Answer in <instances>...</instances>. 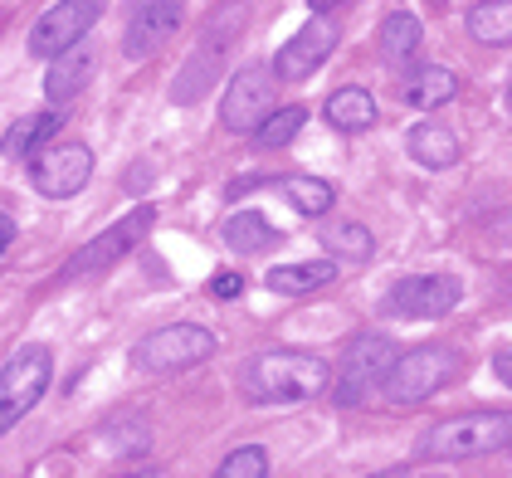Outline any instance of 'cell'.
I'll use <instances>...</instances> for the list:
<instances>
[{
    "label": "cell",
    "mask_w": 512,
    "mask_h": 478,
    "mask_svg": "<svg viewBox=\"0 0 512 478\" xmlns=\"http://www.w3.org/2000/svg\"><path fill=\"white\" fill-rule=\"evenodd\" d=\"M342 5H352V0H313V15H332V10H342Z\"/></svg>",
    "instance_id": "1f68e13d"
},
{
    "label": "cell",
    "mask_w": 512,
    "mask_h": 478,
    "mask_svg": "<svg viewBox=\"0 0 512 478\" xmlns=\"http://www.w3.org/2000/svg\"><path fill=\"white\" fill-rule=\"evenodd\" d=\"M215 347H220L215 332H205L196 322H171V327L147 332L132 347V371H142V376H171V371H186V366L210 361Z\"/></svg>",
    "instance_id": "8992f818"
},
{
    "label": "cell",
    "mask_w": 512,
    "mask_h": 478,
    "mask_svg": "<svg viewBox=\"0 0 512 478\" xmlns=\"http://www.w3.org/2000/svg\"><path fill=\"white\" fill-rule=\"evenodd\" d=\"M264 474H269V454L259 444H244L220 464V478H264Z\"/></svg>",
    "instance_id": "83f0119b"
},
{
    "label": "cell",
    "mask_w": 512,
    "mask_h": 478,
    "mask_svg": "<svg viewBox=\"0 0 512 478\" xmlns=\"http://www.w3.org/2000/svg\"><path fill=\"white\" fill-rule=\"evenodd\" d=\"M405 147H410V157L420 166H430V171H444V166L459 161V142H454V132L444 122H415L405 132Z\"/></svg>",
    "instance_id": "ac0fdd59"
},
{
    "label": "cell",
    "mask_w": 512,
    "mask_h": 478,
    "mask_svg": "<svg viewBox=\"0 0 512 478\" xmlns=\"http://www.w3.org/2000/svg\"><path fill=\"white\" fill-rule=\"evenodd\" d=\"M225 244H230L235 254H259V249H274L278 244V230L259 210H239V215L225 220Z\"/></svg>",
    "instance_id": "cb8c5ba5"
},
{
    "label": "cell",
    "mask_w": 512,
    "mask_h": 478,
    "mask_svg": "<svg viewBox=\"0 0 512 478\" xmlns=\"http://www.w3.org/2000/svg\"><path fill=\"white\" fill-rule=\"evenodd\" d=\"M508 444H512L508 410H473V415H454V420H439L434 430H425L420 459L464 464V459H483V454H503Z\"/></svg>",
    "instance_id": "7a4b0ae2"
},
{
    "label": "cell",
    "mask_w": 512,
    "mask_h": 478,
    "mask_svg": "<svg viewBox=\"0 0 512 478\" xmlns=\"http://www.w3.org/2000/svg\"><path fill=\"white\" fill-rule=\"evenodd\" d=\"M10 239H15V220H10V215H0V254L10 249Z\"/></svg>",
    "instance_id": "4dcf8cb0"
},
{
    "label": "cell",
    "mask_w": 512,
    "mask_h": 478,
    "mask_svg": "<svg viewBox=\"0 0 512 478\" xmlns=\"http://www.w3.org/2000/svg\"><path fill=\"white\" fill-rule=\"evenodd\" d=\"M303 122H308V113L293 103V108H274L269 118L254 127V137H259V147H288L298 132H303Z\"/></svg>",
    "instance_id": "4316f807"
},
{
    "label": "cell",
    "mask_w": 512,
    "mask_h": 478,
    "mask_svg": "<svg viewBox=\"0 0 512 478\" xmlns=\"http://www.w3.org/2000/svg\"><path fill=\"white\" fill-rule=\"evenodd\" d=\"M322 244H327L332 259H347V264H366L376 254V239H371V230L361 220H332V225H322Z\"/></svg>",
    "instance_id": "603a6c76"
},
{
    "label": "cell",
    "mask_w": 512,
    "mask_h": 478,
    "mask_svg": "<svg viewBox=\"0 0 512 478\" xmlns=\"http://www.w3.org/2000/svg\"><path fill=\"white\" fill-rule=\"evenodd\" d=\"M420 40H425V30H420V20H415V15L395 10V15L381 20V54H386L391 64H405V59L420 49Z\"/></svg>",
    "instance_id": "484cf974"
},
{
    "label": "cell",
    "mask_w": 512,
    "mask_h": 478,
    "mask_svg": "<svg viewBox=\"0 0 512 478\" xmlns=\"http://www.w3.org/2000/svg\"><path fill=\"white\" fill-rule=\"evenodd\" d=\"M244 20H249V5L244 0H225L220 10H215V20H210V30L200 35L196 54L176 69V79H171V103H196V98H205L215 83H220V74H225V59H230V49H235L239 30H244Z\"/></svg>",
    "instance_id": "3957f363"
},
{
    "label": "cell",
    "mask_w": 512,
    "mask_h": 478,
    "mask_svg": "<svg viewBox=\"0 0 512 478\" xmlns=\"http://www.w3.org/2000/svg\"><path fill=\"white\" fill-rule=\"evenodd\" d=\"M152 225H157V210L152 205H137L132 215H122V220H113L103 235H93L88 244H83L79 254L64 264V274L59 279H83V274H103V269H113L118 259H127L142 239L152 235Z\"/></svg>",
    "instance_id": "52a82bcc"
},
{
    "label": "cell",
    "mask_w": 512,
    "mask_h": 478,
    "mask_svg": "<svg viewBox=\"0 0 512 478\" xmlns=\"http://www.w3.org/2000/svg\"><path fill=\"white\" fill-rule=\"evenodd\" d=\"M493 376H498L503 386H512V352H498V357H493Z\"/></svg>",
    "instance_id": "f546056e"
},
{
    "label": "cell",
    "mask_w": 512,
    "mask_h": 478,
    "mask_svg": "<svg viewBox=\"0 0 512 478\" xmlns=\"http://www.w3.org/2000/svg\"><path fill=\"white\" fill-rule=\"evenodd\" d=\"M337 40H342V30L332 25V15H313V20H308V25L274 54V79H283V83L313 79L317 69L332 59Z\"/></svg>",
    "instance_id": "7c38bea8"
},
{
    "label": "cell",
    "mask_w": 512,
    "mask_h": 478,
    "mask_svg": "<svg viewBox=\"0 0 512 478\" xmlns=\"http://www.w3.org/2000/svg\"><path fill=\"white\" fill-rule=\"evenodd\" d=\"M464 371V357L454 347H415V352H395L391 371L381 376V391L391 405H420L434 391H444L454 376Z\"/></svg>",
    "instance_id": "277c9868"
},
{
    "label": "cell",
    "mask_w": 512,
    "mask_h": 478,
    "mask_svg": "<svg viewBox=\"0 0 512 478\" xmlns=\"http://www.w3.org/2000/svg\"><path fill=\"white\" fill-rule=\"evenodd\" d=\"M30 181L49 200L79 196L83 186L93 181V152L83 142H49V147H40L30 157Z\"/></svg>",
    "instance_id": "ba28073f"
},
{
    "label": "cell",
    "mask_w": 512,
    "mask_h": 478,
    "mask_svg": "<svg viewBox=\"0 0 512 478\" xmlns=\"http://www.w3.org/2000/svg\"><path fill=\"white\" fill-rule=\"evenodd\" d=\"M98 20H103V0H59V5L44 10L40 25L30 30V54L35 59H54V54L74 49Z\"/></svg>",
    "instance_id": "30bf717a"
},
{
    "label": "cell",
    "mask_w": 512,
    "mask_h": 478,
    "mask_svg": "<svg viewBox=\"0 0 512 478\" xmlns=\"http://www.w3.org/2000/svg\"><path fill=\"white\" fill-rule=\"evenodd\" d=\"M186 20V0H132L127 5V35L122 54L127 59H152Z\"/></svg>",
    "instance_id": "4fadbf2b"
},
{
    "label": "cell",
    "mask_w": 512,
    "mask_h": 478,
    "mask_svg": "<svg viewBox=\"0 0 512 478\" xmlns=\"http://www.w3.org/2000/svg\"><path fill=\"white\" fill-rule=\"evenodd\" d=\"M210 293H215V298H239V293H244V279H239V274H215V279H210Z\"/></svg>",
    "instance_id": "f1b7e54d"
},
{
    "label": "cell",
    "mask_w": 512,
    "mask_h": 478,
    "mask_svg": "<svg viewBox=\"0 0 512 478\" xmlns=\"http://www.w3.org/2000/svg\"><path fill=\"white\" fill-rule=\"evenodd\" d=\"M264 186H274L278 196L288 200L298 215H308V220L327 215V210H332V200H337L332 181H317V176H274V181H264Z\"/></svg>",
    "instance_id": "d6986e66"
},
{
    "label": "cell",
    "mask_w": 512,
    "mask_h": 478,
    "mask_svg": "<svg viewBox=\"0 0 512 478\" xmlns=\"http://www.w3.org/2000/svg\"><path fill=\"white\" fill-rule=\"evenodd\" d=\"M395 347L391 337H381V332H356L352 342H347V352H342V371L332 376L337 381V400L342 405H356V400L366 396V386H376L386 371H391L395 361Z\"/></svg>",
    "instance_id": "9c48e42d"
},
{
    "label": "cell",
    "mask_w": 512,
    "mask_h": 478,
    "mask_svg": "<svg viewBox=\"0 0 512 478\" xmlns=\"http://www.w3.org/2000/svg\"><path fill=\"white\" fill-rule=\"evenodd\" d=\"M269 113H274V74L259 69V64L239 69L235 79H230V88H225L220 122H225L230 132H254Z\"/></svg>",
    "instance_id": "5bb4252c"
},
{
    "label": "cell",
    "mask_w": 512,
    "mask_h": 478,
    "mask_svg": "<svg viewBox=\"0 0 512 478\" xmlns=\"http://www.w3.org/2000/svg\"><path fill=\"white\" fill-rule=\"evenodd\" d=\"M327 122L337 127V132H366V127H376V98L366 93V88H337L332 98H327Z\"/></svg>",
    "instance_id": "ffe728a7"
},
{
    "label": "cell",
    "mask_w": 512,
    "mask_h": 478,
    "mask_svg": "<svg viewBox=\"0 0 512 478\" xmlns=\"http://www.w3.org/2000/svg\"><path fill=\"white\" fill-rule=\"evenodd\" d=\"M459 298H464V288L454 274H410V279L391 283L381 308L391 318H444L459 308Z\"/></svg>",
    "instance_id": "8fae6325"
},
{
    "label": "cell",
    "mask_w": 512,
    "mask_h": 478,
    "mask_svg": "<svg viewBox=\"0 0 512 478\" xmlns=\"http://www.w3.org/2000/svg\"><path fill=\"white\" fill-rule=\"evenodd\" d=\"M98 444L113 459H142V454H152V425L137 420V415H118L98 430Z\"/></svg>",
    "instance_id": "44dd1931"
},
{
    "label": "cell",
    "mask_w": 512,
    "mask_h": 478,
    "mask_svg": "<svg viewBox=\"0 0 512 478\" xmlns=\"http://www.w3.org/2000/svg\"><path fill=\"white\" fill-rule=\"evenodd\" d=\"M49 381H54V352L44 342H25L15 357L0 366V439L40 405Z\"/></svg>",
    "instance_id": "5b68a950"
},
{
    "label": "cell",
    "mask_w": 512,
    "mask_h": 478,
    "mask_svg": "<svg viewBox=\"0 0 512 478\" xmlns=\"http://www.w3.org/2000/svg\"><path fill=\"white\" fill-rule=\"evenodd\" d=\"M469 35L478 44H512V0H483V5H473Z\"/></svg>",
    "instance_id": "d4e9b609"
},
{
    "label": "cell",
    "mask_w": 512,
    "mask_h": 478,
    "mask_svg": "<svg viewBox=\"0 0 512 478\" xmlns=\"http://www.w3.org/2000/svg\"><path fill=\"white\" fill-rule=\"evenodd\" d=\"M93 69H98L93 49H64V54H54V64L44 74V98L49 103H74L83 88H88Z\"/></svg>",
    "instance_id": "9a60e30c"
},
{
    "label": "cell",
    "mask_w": 512,
    "mask_h": 478,
    "mask_svg": "<svg viewBox=\"0 0 512 478\" xmlns=\"http://www.w3.org/2000/svg\"><path fill=\"white\" fill-rule=\"evenodd\" d=\"M332 386L327 361L313 352H259L239 366V391L249 405H298Z\"/></svg>",
    "instance_id": "6da1fadb"
},
{
    "label": "cell",
    "mask_w": 512,
    "mask_h": 478,
    "mask_svg": "<svg viewBox=\"0 0 512 478\" xmlns=\"http://www.w3.org/2000/svg\"><path fill=\"white\" fill-rule=\"evenodd\" d=\"M59 127H64V118L49 108V113H30V118H20L10 132H5V142H0V152L10 161H30L40 147H49L54 137H59Z\"/></svg>",
    "instance_id": "e0dca14e"
},
{
    "label": "cell",
    "mask_w": 512,
    "mask_h": 478,
    "mask_svg": "<svg viewBox=\"0 0 512 478\" xmlns=\"http://www.w3.org/2000/svg\"><path fill=\"white\" fill-rule=\"evenodd\" d=\"M454 93H459V79H454L449 69H439V64H415V69L405 74V83H400V98H405V108H420V113L444 108Z\"/></svg>",
    "instance_id": "2e32d148"
},
{
    "label": "cell",
    "mask_w": 512,
    "mask_h": 478,
    "mask_svg": "<svg viewBox=\"0 0 512 478\" xmlns=\"http://www.w3.org/2000/svg\"><path fill=\"white\" fill-rule=\"evenodd\" d=\"M337 279V264L332 259H308V264H278L269 269V288L274 293H288V298H298V293H317V288H327V283Z\"/></svg>",
    "instance_id": "7402d4cb"
},
{
    "label": "cell",
    "mask_w": 512,
    "mask_h": 478,
    "mask_svg": "<svg viewBox=\"0 0 512 478\" xmlns=\"http://www.w3.org/2000/svg\"><path fill=\"white\" fill-rule=\"evenodd\" d=\"M508 449H512V444H508Z\"/></svg>",
    "instance_id": "836d02e7"
},
{
    "label": "cell",
    "mask_w": 512,
    "mask_h": 478,
    "mask_svg": "<svg viewBox=\"0 0 512 478\" xmlns=\"http://www.w3.org/2000/svg\"><path fill=\"white\" fill-rule=\"evenodd\" d=\"M508 113H512V79H508Z\"/></svg>",
    "instance_id": "d6a6232c"
}]
</instances>
